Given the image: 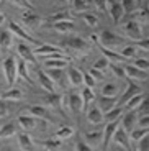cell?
<instances>
[{"instance_id":"obj_1","label":"cell","mask_w":149,"mask_h":151,"mask_svg":"<svg viewBox=\"0 0 149 151\" xmlns=\"http://www.w3.org/2000/svg\"><path fill=\"white\" fill-rule=\"evenodd\" d=\"M61 45L64 48H67L69 51H72L75 56H85V54L90 53V49H92L90 43L87 40H84L82 36H67L66 40H62Z\"/></svg>"},{"instance_id":"obj_2","label":"cell","mask_w":149,"mask_h":151,"mask_svg":"<svg viewBox=\"0 0 149 151\" xmlns=\"http://www.w3.org/2000/svg\"><path fill=\"white\" fill-rule=\"evenodd\" d=\"M97 45L103 46V48L107 49H113V48H121V46H125V40L121 36H118V35H115L113 31L110 30H103L100 33V36H98V43Z\"/></svg>"},{"instance_id":"obj_3","label":"cell","mask_w":149,"mask_h":151,"mask_svg":"<svg viewBox=\"0 0 149 151\" xmlns=\"http://www.w3.org/2000/svg\"><path fill=\"white\" fill-rule=\"evenodd\" d=\"M20 18H21L23 27H26L28 30H36V28H39L41 23L44 22L41 15H38L36 12H31V10H25L21 15H20Z\"/></svg>"},{"instance_id":"obj_4","label":"cell","mask_w":149,"mask_h":151,"mask_svg":"<svg viewBox=\"0 0 149 151\" xmlns=\"http://www.w3.org/2000/svg\"><path fill=\"white\" fill-rule=\"evenodd\" d=\"M4 74H5V81H7L8 86H13L16 81V76H18L15 58H11V56L4 58Z\"/></svg>"},{"instance_id":"obj_5","label":"cell","mask_w":149,"mask_h":151,"mask_svg":"<svg viewBox=\"0 0 149 151\" xmlns=\"http://www.w3.org/2000/svg\"><path fill=\"white\" fill-rule=\"evenodd\" d=\"M34 56H41L44 59L49 58H62V49H59L54 45H39L36 49H33Z\"/></svg>"},{"instance_id":"obj_6","label":"cell","mask_w":149,"mask_h":151,"mask_svg":"<svg viewBox=\"0 0 149 151\" xmlns=\"http://www.w3.org/2000/svg\"><path fill=\"white\" fill-rule=\"evenodd\" d=\"M125 33L130 40H133L136 43L143 40V28L136 20H128L126 25H125Z\"/></svg>"},{"instance_id":"obj_7","label":"cell","mask_w":149,"mask_h":151,"mask_svg":"<svg viewBox=\"0 0 149 151\" xmlns=\"http://www.w3.org/2000/svg\"><path fill=\"white\" fill-rule=\"evenodd\" d=\"M120 123H121V118L113 120V122H107V127L103 128V150L105 151L108 150V146H110V143H112L113 135H115V132L118 130Z\"/></svg>"},{"instance_id":"obj_8","label":"cell","mask_w":149,"mask_h":151,"mask_svg":"<svg viewBox=\"0 0 149 151\" xmlns=\"http://www.w3.org/2000/svg\"><path fill=\"white\" fill-rule=\"evenodd\" d=\"M107 12L110 13V17L113 18L115 23H120L121 18H123V15H125V10H123V7H121V2H118V0H108Z\"/></svg>"},{"instance_id":"obj_9","label":"cell","mask_w":149,"mask_h":151,"mask_svg":"<svg viewBox=\"0 0 149 151\" xmlns=\"http://www.w3.org/2000/svg\"><path fill=\"white\" fill-rule=\"evenodd\" d=\"M16 53H18L20 59H23V61H26V63H30V64L36 66V63H38V61H36V56H34L33 49H31L28 45H25V43H20V45L16 46Z\"/></svg>"},{"instance_id":"obj_10","label":"cell","mask_w":149,"mask_h":151,"mask_svg":"<svg viewBox=\"0 0 149 151\" xmlns=\"http://www.w3.org/2000/svg\"><path fill=\"white\" fill-rule=\"evenodd\" d=\"M10 31L15 36H18V38H21L23 41H28V43H33V45H39V41H38L36 38H33L28 31H25L21 27H20L18 23H15V22H10Z\"/></svg>"},{"instance_id":"obj_11","label":"cell","mask_w":149,"mask_h":151,"mask_svg":"<svg viewBox=\"0 0 149 151\" xmlns=\"http://www.w3.org/2000/svg\"><path fill=\"white\" fill-rule=\"evenodd\" d=\"M121 125L128 133L133 132L136 128V125H138V113L134 110H128L125 115H121Z\"/></svg>"},{"instance_id":"obj_12","label":"cell","mask_w":149,"mask_h":151,"mask_svg":"<svg viewBox=\"0 0 149 151\" xmlns=\"http://www.w3.org/2000/svg\"><path fill=\"white\" fill-rule=\"evenodd\" d=\"M115 143H118L121 148H125L126 151H131V143H130V138H128V132L123 128V127H118V130L115 132L113 135V140Z\"/></svg>"},{"instance_id":"obj_13","label":"cell","mask_w":149,"mask_h":151,"mask_svg":"<svg viewBox=\"0 0 149 151\" xmlns=\"http://www.w3.org/2000/svg\"><path fill=\"white\" fill-rule=\"evenodd\" d=\"M123 68H125V74H126L128 79H131V81H146L148 79L146 71H141L134 64H128V66H123Z\"/></svg>"},{"instance_id":"obj_14","label":"cell","mask_w":149,"mask_h":151,"mask_svg":"<svg viewBox=\"0 0 149 151\" xmlns=\"http://www.w3.org/2000/svg\"><path fill=\"white\" fill-rule=\"evenodd\" d=\"M11 45H13V33L10 30L0 28V53H7L11 48Z\"/></svg>"},{"instance_id":"obj_15","label":"cell","mask_w":149,"mask_h":151,"mask_svg":"<svg viewBox=\"0 0 149 151\" xmlns=\"http://www.w3.org/2000/svg\"><path fill=\"white\" fill-rule=\"evenodd\" d=\"M43 66L46 69H66L69 66V59L67 58H49V59H44L43 61Z\"/></svg>"},{"instance_id":"obj_16","label":"cell","mask_w":149,"mask_h":151,"mask_svg":"<svg viewBox=\"0 0 149 151\" xmlns=\"http://www.w3.org/2000/svg\"><path fill=\"white\" fill-rule=\"evenodd\" d=\"M67 105L69 109L72 110L74 113H79L84 110V100H82V95L75 94V92H71L67 95Z\"/></svg>"},{"instance_id":"obj_17","label":"cell","mask_w":149,"mask_h":151,"mask_svg":"<svg viewBox=\"0 0 149 151\" xmlns=\"http://www.w3.org/2000/svg\"><path fill=\"white\" fill-rule=\"evenodd\" d=\"M133 18L131 20H136L138 23H144V25H149V2H146L143 7L136 8V10L131 13Z\"/></svg>"},{"instance_id":"obj_18","label":"cell","mask_w":149,"mask_h":151,"mask_svg":"<svg viewBox=\"0 0 149 151\" xmlns=\"http://www.w3.org/2000/svg\"><path fill=\"white\" fill-rule=\"evenodd\" d=\"M26 110H28V113H30V115L39 118V120L51 122V113L48 112V109H46V107H43V105H30Z\"/></svg>"},{"instance_id":"obj_19","label":"cell","mask_w":149,"mask_h":151,"mask_svg":"<svg viewBox=\"0 0 149 151\" xmlns=\"http://www.w3.org/2000/svg\"><path fill=\"white\" fill-rule=\"evenodd\" d=\"M18 123L20 127H21L23 130H26V132H31V130L36 128V125L39 123V118L33 117V115H18Z\"/></svg>"},{"instance_id":"obj_20","label":"cell","mask_w":149,"mask_h":151,"mask_svg":"<svg viewBox=\"0 0 149 151\" xmlns=\"http://www.w3.org/2000/svg\"><path fill=\"white\" fill-rule=\"evenodd\" d=\"M136 94H139V87L136 86L134 82H128V86H126V89H125V92H123V95L120 97V100H118V105L121 107V105H126V102L130 100L131 97H134Z\"/></svg>"},{"instance_id":"obj_21","label":"cell","mask_w":149,"mask_h":151,"mask_svg":"<svg viewBox=\"0 0 149 151\" xmlns=\"http://www.w3.org/2000/svg\"><path fill=\"white\" fill-rule=\"evenodd\" d=\"M38 79H39V84H41V87L44 89L48 94H51V92H54V81L51 79L48 76V72H44L43 69H38Z\"/></svg>"},{"instance_id":"obj_22","label":"cell","mask_w":149,"mask_h":151,"mask_svg":"<svg viewBox=\"0 0 149 151\" xmlns=\"http://www.w3.org/2000/svg\"><path fill=\"white\" fill-rule=\"evenodd\" d=\"M87 122L92 125H100L105 122V115L98 107H93V109L87 110Z\"/></svg>"},{"instance_id":"obj_23","label":"cell","mask_w":149,"mask_h":151,"mask_svg":"<svg viewBox=\"0 0 149 151\" xmlns=\"http://www.w3.org/2000/svg\"><path fill=\"white\" fill-rule=\"evenodd\" d=\"M28 63L23 59L16 61V72H18V76L21 77L25 82H28L30 86H33V79H31V76H30V71H28Z\"/></svg>"},{"instance_id":"obj_24","label":"cell","mask_w":149,"mask_h":151,"mask_svg":"<svg viewBox=\"0 0 149 151\" xmlns=\"http://www.w3.org/2000/svg\"><path fill=\"white\" fill-rule=\"evenodd\" d=\"M67 77H69V82H71L74 87H79V86H82L84 84L82 71H79L77 68H69V71H67Z\"/></svg>"},{"instance_id":"obj_25","label":"cell","mask_w":149,"mask_h":151,"mask_svg":"<svg viewBox=\"0 0 149 151\" xmlns=\"http://www.w3.org/2000/svg\"><path fill=\"white\" fill-rule=\"evenodd\" d=\"M52 28H54V31H57L59 35H69V33H74V31H75V25L72 22L52 23Z\"/></svg>"},{"instance_id":"obj_26","label":"cell","mask_w":149,"mask_h":151,"mask_svg":"<svg viewBox=\"0 0 149 151\" xmlns=\"http://www.w3.org/2000/svg\"><path fill=\"white\" fill-rule=\"evenodd\" d=\"M102 138H103V132H102V130H95V132H87L85 133V141H87V145L92 146V148L98 146Z\"/></svg>"},{"instance_id":"obj_27","label":"cell","mask_w":149,"mask_h":151,"mask_svg":"<svg viewBox=\"0 0 149 151\" xmlns=\"http://www.w3.org/2000/svg\"><path fill=\"white\" fill-rule=\"evenodd\" d=\"M116 105H118V102H116V97H105V95H102V97H100V102H98V109H100L103 113L110 112V110L115 109Z\"/></svg>"},{"instance_id":"obj_28","label":"cell","mask_w":149,"mask_h":151,"mask_svg":"<svg viewBox=\"0 0 149 151\" xmlns=\"http://www.w3.org/2000/svg\"><path fill=\"white\" fill-rule=\"evenodd\" d=\"M18 145L21 151H34V143L28 133H20L18 135Z\"/></svg>"},{"instance_id":"obj_29","label":"cell","mask_w":149,"mask_h":151,"mask_svg":"<svg viewBox=\"0 0 149 151\" xmlns=\"http://www.w3.org/2000/svg\"><path fill=\"white\" fill-rule=\"evenodd\" d=\"M44 104L52 107V109H61V105H62V95L56 94V92H51V94H48L44 97Z\"/></svg>"},{"instance_id":"obj_30","label":"cell","mask_w":149,"mask_h":151,"mask_svg":"<svg viewBox=\"0 0 149 151\" xmlns=\"http://www.w3.org/2000/svg\"><path fill=\"white\" fill-rule=\"evenodd\" d=\"M15 135H16V125L13 122L0 127V140H7V138H11V136H15Z\"/></svg>"},{"instance_id":"obj_31","label":"cell","mask_w":149,"mask_h":151,"mask_svg":"<svg viewBox=\"0 0 149 151\" xmlns=\"http://www.w3.org/2000/svg\"><path fill=\"white\" fill-rule=\"evenodd\" d=\"M72 20H74V17H72L71 12L61 10V12H57V13H54V15L49 17L48 22H51V23H57V22H72Z\"/></svg>"},{"instance_id":"obj_32","label":"cell","mask_w":149,"mask_h":151,"mask_svg":"<svg viewBox=\"0 0 149 151\" xmlns=\"http://www.w3.org/2000/svg\"><path fill=\"white\" fill-rule=\"evenodd\" d=\"M98 46H100V45H98ZM100 51L105 54V58H107L108 61L112 59V61H115L116 64H120V63H126V61H128V59H125V58L121 56L120 53H116V51H112V49H107V48H103V46H100Z\"/></svg>"},{"instance_id":"obj_33","label":"cell","mask_w":149,"mask_h":151,"mask_svg":"<svg viewBox=\"0 0 149 151\" xmlns=\"http://www.w3.org/2000/svg\"><path fill=\"white\" fill-rule=\"evenodd\" d=\"M21 97H23V94H21L20 89H10V91L2 94V99H4L5 102H7V100H10V102H20Z\"/></svg>"},{"instance_id":"obj_34","label":"cell","mask_w":149,"mask_h":151,"mask_svg":"<svg viewBox=\"0 0 149 151\" xmlns=\"http://www.w3.org/2000/svg\"><path fill=\"white\" fill-rule=\"evenodd\" d=\"M118 92H120V87L113 82H107L102 87V95H105V97H116Z\"/></svg>"},{"instance_id":"obj_35","label":"cell","mask_w":149,"mask_h":151,"mask_svg":"<svg viewBox=\"0 0 149 151\" xmlns=\"http://www.w3.org/2000/svg\"><path fill=\"white\" fill-rule=\"evenodd\" d=\"M121 56L125 58V59H136V53H138V49H136V46H121V49L118 51Z\"/></svg>"},{"instance_id":"obj_36","label":"cell","mask_w":149,"mask_h":151,"mask_svg":"<svg viewBox=\"0 0 149 151\" xmlns=\"http://www.w3.org/2000/svg\"><path fill=\"white\" fill-rule=\"evenodd\" d=\"M43 146L46 148V151H61V140L57 138H48V140L43 141Z\"/></svg>"},{"instance_id":"obj_37","label":"cell","mask_w":149,"mask_h":151,"mask_svg":"<svg viewBox=\"0 0 149 151\" xmlns=\"http://www.w3.org/2000/svg\"><path fill=\"white\" fill-rule=\"evenodd\" d=\"M80 95H82V100H84V109L89 110V105L95 100V94H93V91L90 89V87H85Z\"/></svg>"},{"instance_id":"obj_38","label":"cell","mask_w":149,"mask_h":151,"mask_svg":"<svg viewBox=\"0 0 149 151\" xmlns=\"http://www.w3.org/2000/svg\"><path fill=\"white\" fill-rule=\"evenodd\" d=\"M144 97H146V95H143L141 92H139V94H136L134 97H131L130 100L126 102V105H125V107H126V112H128V110H136L139 107V104L143 102V99H144Z\"/></svg>"},{"instance_id":"obj_39","label":"cell","mask_w":149,"mask_h":151,"mask_svg":"<svg viewBox=\"0 0 149 151\" xmlns=\"http://www.w3.org/2000/svg\"><path fill=\"white\" fill-rule=\"evenodd\" d=\"M105 115V120L107 122H113V120H118V118H121V115H123V109L120 105H116L115 109H112L110 112L103 113Z\"/></svg>"},{"instance_id":"obj_40","label":"cell","mask_w":149,"mask_h":151,"mask_svg":"<svg viewBox=\"0 0 149 151\" xmlns=\"http://www.w3.org/2000/svg\"><path fill=\"white\" fill-rule=\"evenodd\" d=\"M146 135H149V128H134L133 132H130V140L138 143L141 138H144Z\"/></svg>"},{"instance_id":"obj_41","label":"cell","mask_w":149,"mask_h":151,"mask_svg":"<svg viewBox=\"0 0 149 151\" xmlns=\"http://www.w3.org/2000/svg\"><path fill=\"white\" fill-rule=\"evenodd\" d=\"M93 69H97V71H100L105 74V72L110 69V61H108L107 58H100V59H97L93 63Z\"/></svg>"},{"instance_id":"obj_42","label":"cell","mask_w":149,"mask_h":151,"mask_svg":"<svg viewBox=\"0 0 149 151\" xmlns=\"http://www.w3.org/2000/svg\"><path fill=\"white\" fill-rule=\"evenodd\" d=\"M72 135H74V130H72L71 127H62V128H59L56 132L57 140H67V138H71Z\"/></svg>"},{"instance_id":"obj_43","label":"cell","mask_w":149,"mask_h":151,"mask_svg":"<svg viewBox=\"0 0 149 151\" xmlns=\"http://www.w3.org/2000/svg\"><path fill=\"white\" fill-rule=\"evenodd\" d=\"M121 2V7H123L125 13H133L136 8H138V4H136V0H120Z\"/></svg>"},{"instance_id":"obj_44","label":"cell","mask_w":149,"mask_h":151,"mask_svg":"<svg viewBox=\"0 0 149 151\" xmlns=\"http://www.w3.org/2000/svg\"><path fill=\"white\" fill-rule=\"evenodd\" d=\"M82 18L90 28H97V25H98V17L97 15H93V13H82Z\"/></svg>"},{"instance_id":"obj_45","label":"cell","mask_w":149,"mask_h":151,"mask_svg":"<svg viewBox=\"0 0 149 151\" xmlns=\"http://www.w3.org/2000/svg\"><path fill=\"white\" fill-rule=\"evenodd\" d=\"M72 7H74L75 12L84 13L85 10H89V2L87 0H72Z\"/></svg>"},{"instance_id":"obj_46","label":"cell","mask_w":149,"mask_h":151,"mask_svg":"<svg viewBox=\"0 0 149 151\" xmlns=\"http://www.w3.org/2000/svg\"><path fill=\"white\" fill-rule=\"evenodd\" d=\"M138 115L139 117H144V115H149V97H144L143 99V102L139 104L138 109Z\"/></svg>"},{"instance_id":"obj_47","label":"cell","mask_w":149,"mask_h":151,"mask_svg":"<svg viewBox=\"0 0 149 151\" xmlns=\"http://www.w3.org/2000/svg\"><path fill=\"white\" fill-rule=\"evenodd\" d=\"M133 64L136 68H139L141 71H149V59H146V58H136Z\"/></svg>"},{"instance_id":"obj_48","label":"cell","mask_w":149,"mask_h":151,"mask_svg":"<svg viewBox=\"0 0 149 151\" xmlns=\"http://www.w3.org/2000/svg\"><path fill=\"white\" fill-rule=\"evenodd\" d=\"M110 69H112V72L116 76V77H126V74H125V68L120 64H110Z\"/></svg>"},{"instance_id":"obj_49","label":"cell","mask_w":149,"mask_h":151,"mask_svg":"<svg viewBox=\"0 0 149 151\" xmlns=\"http://www.w3.org/2000/svg\"><path fill=\"white\" fill-rule=\"evenodd\" d=\"M46 71H48V76L54 82H59L61 77H62V71L61 69H46Z\"/></svg>"},{"instance_id":"obj_50","label":"cell","mask_w":149,"mask_h":151,"mask_svg":"<svg viewBox=\"0 0 149 151\" xmlns=\"http://www.w3.org/2000/svg\"><path fill=\"white\" fill-rule=\"evenodd\" d=\"M82 76H84V84H85V87L93 89V86L97 84V81H95L92 76H90V72H82Z\"/></svg>"},{"instance_id":"obj_51","label":"cell","mask_w":149,"mask_h":151,"mask_svg":"<svg viewBox=\"0 0 149 151\" xmlns=\"http://www.w3.org/2000/svg\"><path fill=\"white\" fill-rule=\"evenodd\" d=\"M138 151H149V135L138 141Z\"/></svg>"},{"instance_id":"obj_52","label":"cell","mask_w":149,"mask_h":151,"mask_svg":"<svg viewBox=\"0 0 149 151\" xmlns=\"http://www.w3.org/2000/svg\"><path fill=\"white\" fill-rule=\"evenodd\" d=\"M13 4L15 5H18L20 8H23V10H31L33 12L34 8H33V5L28 2V0H13Z\"/></svg>"},{"instance_id":"obj_53","label":"cell","mask_w":149,"mask_h":151,"mask_svg":"<svg viewBox=\"0 0 149 151\" xmlns=\"http://www.w3.org/2000/svg\"><path fill=\"white\" fill-rule=\"evenodd\" d=\"M75 151H93V148H92V146H89V145H87L85 141L77 140V143H75Z\"/></svg>"},{"instance_id":"obj_54","label":"cell","mask_w":149,"mask_h":151,"mask_svg":"<svg viewBox=\"0 0 149 151\" xmlns=\"http://www.w3.org/2000/svg\"><path fill=\"white\" fill-rule=\"evenodd\" d=\"M93 4H95L97 10H100L102 13L107 12V8H108V0H93Z\"/></svg>"},{"instance_id":"obj_55","label":"cell","mask_w":149,"mask_h":151,"mask_svg":"<svg viewBox=\"0 0 149 151\" xmlns=\"http://www.w3.org/2000/svg\"><path fill=\"white\" fill-rule=\"evenodd\" d=\"M7 115H8V107H7V104H5L4 99L0 97V118L7 117Z\"/></svg>"},{"instance_id":"obj_56","label":"cell","mask_w":149,"mask_h":151,"mask_svg":"<svg viewBox=\"0 0 149 151\" xmlns=\"http://www.w3.org/2000/svg\"><path fill=\"white\" fill-rule=\"evenodd\" d=\"M138 125H139V128H149V115L139 117L138 118Z\"/></svg>"},{"instance_id":"obj_57","label":"cell","mask_w":149,"mask_h":151,"mask_svg":"<svg viewBox=\"0 0 149 151\" xmlns=\"http://www.w3.org/2000/svg\"><path fill=\"white\" fill-rule=\"evenodd\" d=\"M90 76H92V77H93V79H95V81H102V79H103V77H105V74H103V72H100V71H97V69H90Z\"/></svg>"},{"instance_id":"obj_58","label":"cell","mask_w":149,"mask_h":151,"mask_svg":"<svg viewBox=\"0 0 149 151\" xmlns=\"http://www.w3.org/2000/svg\"><path fill=\"white\" fill-rule=\"evenodd\" d=\"M136 48L143 49V51H148L149 53V40H141V41H138V46Z\"/></svg>"},{"instance_id":"obj_59","label":"cell","mask_w":149,"mask_h":151,"mask_svg":"<svg viewBox=\"0 0 149 151\" xmlns=\"http://www.w3.org/2000/svg\"><path fill=\"white\" fill-rule=\"evenodd\" d=\"M4 22H5V15H4V13H0V25H2Z\"/></svg>"},{"instance_id":"obj_60","label":"cell","mask_w":149,"mask_h":151,"mask_svg":"<svg viewBox=\"0 0 149 151\" xmlns=\"http://www.w3.org/2000/svg\"><path fill=\"white\" fill-rule=\"evenodd\" d=\"M54 2H57V4H67V2H71V0H54Z\"/></svg>"},{"instance_id":"obj_61","label":"cell","mask_w":149,"mask_h":151,"mask_svg":"<svg viewBox=\"0 0 149 151\" xmlns=\"http://www.w3.org/2000/svg\"><path fill=\"white\" fill-rule=\"evenodd\" d=\"M0 151H13V150H8V148H4V150H0Z\"/></svg>"},{"instance_id":"obj_62","label":"cell","mask_w":149,"mask_h":151,"mask_svg":"<svg viewBox=\"0 0 149 151\" xmlns=\"http://www.w3.org/2000/svg\"><path fill=\"white\" fill-rule=\"evenodd\" d=\"M131 151H138V150H131Z\"/></svg>"},{"instance_id":"obj_63","label":"cell","mask_w":149,"mask_h":151,"mask_svg":"<svg viewBox=\"0 0 149 151\" xmlns=\"http://www.w3.org/2000/svg\"><path fill=\"white\" fill-rule=\"evenodd\" d=\"M0 2H2V0H0Z\"/></svg>"}]
</instances>
